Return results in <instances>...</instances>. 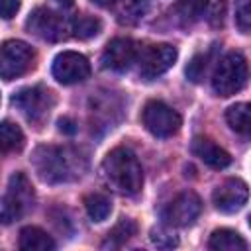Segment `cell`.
Returning <instances> with one entry per match:
<instances>
[{"label": "cell", "instance_id": "44dd1931", "mask_svg": "<svg viewBox=\"0 0 251 251\" xmlns=\"http://www.w3.org/2000/svg\"><path fill=\"white\" fill-rule=\"evenodd\" d=\"M84 208L92 222H104L112 212V200L106 194L94 192L84 198Z\"/></svg>", "mask_w": 251, "mask_h": 251}, {"label": "cell", "instance_id": "f546056e", "mask_svg": "<svg viewBox=\"0 0 251 251\" xmlns=\"http://www.w3.org/2000/svg\"><path fill=\"white\" fill-rule=\"evenodd\" d=\"M57 2H59L61 6H71V4H73V0H57Z\"/></svg>", "mask_w": 251, "mask_h": 251}, {"label": "cell", "instance_id": "52a82bcc", "mask_svg": "<svg viewBox=\"0 0 251 251\" xmlns=\"http://www.w3.org/2000/svg\"><path fill=\"white\" fill-rule=\"evenodd\" d=\"M141 120L147 131L153 133L155 137H171L180 129V124H182L178 112L161 100L147 102L143 108Z\"/></svg>", "mask_w": 251, "mask_h": 251}, {"label": "cell", "instance_id": "ac0fdd59", "mask_svg": "<svg viewBox=\"0 0 251 251\" xmlns=\"http://www.w3.org/2000/svg\"><path fill=\"white\" fill-rule=\"evenodd\" d=\"M226 120L233 131H237L241 135H249L251 118H249V104L247 102H239V104L229 106L226 112Z\"/></svg>", "mask_w": 251, "mask_h": 251}, {"label": "cell", "instance_id": "2e32d148", "mask_svg": "<svg viewBox=\"0 0 251 251\" xmlns=\"http://www.w3.org/2000/svg\"><path fill=\"white\" fill-rule=\"evenodd\" d=\"M208 247L214 251H247V241L237 231L222 227L212 231L208 239Z\"/></svg>", "mask_w": 251, "mask_h": 251}, {"label": "cell", "instance_id": "83f0119b", "mask_svg": "<svg viewBox=\"0 0 251 251\" xmlns=\"http://www.w3.org/2000/svg\"><path fill=\"white\" fill-rule=\"evenodd\" d=\"M76 122L71 120V118H61L59 120V131L61 133H67V135H75L76 133Z\"/></svg>", "mask_w": 251, "mask_h": 251}, {"label": "cell", "instance_id": "d6986e66", "mask_svg": "<svg viewBox=\"0 0 251 251\" xmlns=\"http://www.w3.org/2000/svg\"><path fill=\"white\" fill-rule=\"evenodd\" d=\"M24 147V133L12 122L0 124V153H16Z\"/></svg>", "mask_w": 251, "mask_h": 251}, {"label": "cell", "instance_id": "5b68a950", "mask_svg": "<svg viewBox=\"0 0 251 251\" xmlns=\"http://www.w3.org/2000/svg\"><path fill=\"white\" fill-rule=\"evenodd\" d=\"M33 49L20 39H8L0 45V78L14 80L33 67Z\"/></svg>", "mask_w": 251, "mask_h": 251}, {"label": "cell", "instance_id": "f1b7e54d", "mask_svg": "<svg viewBox=\"0 0 251 251\" xmlns=\"http://www.w3.org/2000/svg\"><path fill=\"white\" fill-rule=\"evenodd\" d=\"M96 6H102V8H108V6H112L116 0H92Z\"/></svg>", "mask_w": 251, "mask_h": 251}, {"label": "cell", "instance_id": "9c48e42d", "mask_svg": "<svg viewBox=\"0 0 251 251\" xmlns=\"http://www.w3.org/2000/svg\"><path fill=\"white\" fill-rule=\"evenodd\" d=\"M200 210L202 202L198 194H194L192 190H184L167 204V208L163 210V220L171 227H186L194 224V220L200 216Z\"/></svg>", "mask_w": 251, "mask_h": 251}, {"label": "cell", "instance_id": "277c9868", "mask_svg": "<svg viewBox=\"0 0 251 251\" xmlns=\"http://www.w3.org/2000/svg\"><path fill=\"white\" fill-rule=\"evenodd\" d=\"M247 82V61L241 53L224 55L212 75V88L218 96H231L239 92Z\"/></svg>", "mask_w": 251, "mask_h": 251}, {"label": "cell", "instance_id": "4fadbf2b", "mask_svg": "<svg viewBox=\"0 0 251 251\" xmlns=\"http://www.w3.org/2000/svg\"><path fill=\"white\" fill-rule=\"evenodd\" d=\"M137 61V45L127 37L112 39L102 53V67L114 73H126Z\"/></svg>", "mask_w": 251, "mask_h": 251}, {"label": "cell", "instance_id": "e0dca14e", "mask_svg": "<svg viewBox=\"0 0 251 251\" xmlns=\"http://www.w3.org/2000/svg\"><path fill=\"white\" fill-rule=\"evenodd\" d=\"M135 231H137V226H135V222L133 220H129V218H122L112 229H110V233H108V237H106V241L102 243V247L104 249H120L122 245H126L133 235H135Z\"/></svg>", "mask_w": 251, "mask_h": 251}, {"label": "cell", "instance_id": "7402d4cb", "mask_svg": "<svg viewBox=\"0 0 251 251\" xmlns=\"http://www.w3.org/2000/svg\"><path fill=\"white\" fill-rule=\"evenodd\" d=\"M208 8V0H178L175 10L182 24H194L198 22Z\"/></svg>", "mask_w": 251, "mask_h": 251}, {"label": "cell", "instance_id": "ffe728a7", "mask_svg": "<svg viewBox=\"0 0 251 251\" xmlns=\"http://www.w3.org/2000/svg\"><path fill=\"white\" fill-rule=\"evenodd\" d=\"M69 27H71V31H73L75 37H78V39H88V37H94V35L100 33L102 24H100V20L94 18V16L78 14V16H75V18L69 22Z\"/></svg>", "mask_w": 251, "mask_h": 251}, {"label": "cell", "instance_id": "484cf974", "mask_svg": "<svg viewBox=\"0 0 251 251\" xmlns=\"http://www.w3.org/2000/svg\"><path fill=\"white\" fill-rule=\"evenodd\" d=\"M149 0H129L127 8H124V14H127V22H135L139 18H143V14L147 12Z\"/></svg>", "mask_w": 251, "mask_h": 251}, {"label": "cell", "instance_id": "5bb4252c", "mask_svg": "<svg viewBox=\"0 0 251 251\" xmlns=\"http://www.w3.org/2000/svg\"><path fill=\"white\" fill-rule=\"evenodd\" d=\"M190 149L200 161H204L212 169H226L231 163L229 153L208 137H194Z\"/></svg>", "mask_w": 251, "mask_h": 251}, {"label": "cell", "instance_id": "7c38bea8", "mask_svg": "<svg viewBox=\"0 0 251 251\" xmlns=\"http://www.w3.org/2000/svg\"><path fill=\"white\" fill-rule=\"evenodd\" d=\"M247 196H249V190L241 178H227L220 186H216L212 194V202L216 210L224 214H235L245 206Z\"/></svg>", "mask_w": 251, "mask_h": 251}, {"label": "cell", "instance_id": "4316f807", "mask_svg": "<svg viewBox=\"0 0 251 251\" xmlns=\"http://www.w3.org/2000/svg\"><path fill=\"white\" fill-rule=\"evenodd\" d=\"M20 10V0H0V18L10 20Z\"/></svg>", "mask_w": 251, "mask_h": 251}, {"label": "cell", "instance_id": "6da1fadb", "mask_svg": "<svg viewBox=\"0 0 251 251\" xmlns=\"http://www.w3.org/2000/svg\"><path fill=\"white\" fill-rule=\"evenodd\" d=\"M37 176L49 184L73 182L80 178L88 167L86 157L69 145H41L31 155Z\"/></svg>", "mask_w": 251, "mask_h": 251}, {"label": "cell", "instance_id": "8992f818", "mask_svg": "<svg viewBox=\"0 0 251 251\" xmlns=\"http://www.w3.org/2000/svg\"><path fill=\"white\" fill-rule=\"evenodd\" d=\"M53 104V92L41 84L22 88L12 96V106L20 110V114L29 122H41L43 118H47Z\"/></svg>", "mask_w": 251, "mask_h": 251}, {"label": "cell", "instance_id": "d4e9b609", "mask_svg": "<svg viewBox=\"0 0 251 251\" xmlns=\"http://www.w3.org/2000/svg\"><path fill=\"white\" fill-rule=\"evenodd\" d=\"M235 22H237V27L243 33H249V24H251L249 0H237L235 2Z\"/></svg>", "mask_w": 251, "mask_h": 251}, {"label": "cell", "instance_id": "8fae6325", "mask_svg": "<svg viewBox=\"0 0 251 251\" xmlns=\"http://www.w3.org/2000/svg\"><path fill=\"white\" fill-rule=\"evenodd\" d=\"M51 73L61 84H76L90 75V63L76 51H63L55 57Z\"/></svg>", "mask_w": 251, "mask_h": 251}, {"label": "cell", "instance_id": "603a6c76", "mask_svg": "<svg viewBox=\"0 0 251 251\" xmlns=\"http://www.w3.org/2000/svg\"><path fill=\"white\" fill-rule=\"evenodd\" d=\"M210 57H212V51H208V53H196L190 59V63L186 65V71H184L186 76H188V80L200 82L204 78L206 69H208V63H210Z\"/></svg>", "mask_w": 251, "mask_h": 251}, {"label": "cell", "instance_id": "9a60e30c", "mask_svg": "<svg viewBox=\"0 0 251 251\" xmlns=\"http://www.w3.org/2000/svg\"><path fill=\"white\" fill-rule=\"evenodd\" d=\"M18 245L24 251H51V249H55L53 237L47 231H43L41 227H35V226H27L20 231Z\"/></svg>", "mask_w": 251, "mask_h": 251}, {"label": "cell", "instance_id": "cb8c5ba5", "mask_svg": "<svg viewBox=\"0 0 251 251\" xmlns=\"http://www.w3.org/2000/svg\"><path fill=\"white\" fill-rule=\"evenodd\" d=\"M151 243L159 249H173L178 245V237L169 227H153L151 229Z\"/></svg>", "mask_w": 251, "mask_h": 251}, {"label": "cell", "instance_id": "ba28073f", "mask_svg": "<svg viewBox=\"0 0 251 251\" xmlns=\"http://www.w3.org/2000/svg\"><path fill=\"white\" fill-rule=\"evenodd\" d=\"M25 27L29 33H33L43 41H61L67 37V31H71L69 20H65L61 14L49 8L33 10L25 22Z\"/></svg>", "mask_w": 251, "mask_h": 251}, {"label": "cell", "instance_id": "30bf717a", "mask_svg": "<svg viewBox=\"0 0 251 251\" xmlns=\"http://www.w3.org/2000/svg\"><path fill=\"white\" fill-rule=\"evenodd\" d=\"M176 49L173 45L161 43V45H151L143 51L139 59V76L143 80H155L163 73H167L175 61H176Z\"/></svg>", "mask_w": 251, "mask_h": 251}, {"label": "cell", "instance_id": "7a4b0ae2", "mask_svg": "<svg viewBox=\"0 0 251 251\" xmlns=\"http://www.w3.org/2000/svg\"><path fill=\"white\" fill-rule=\"evenodd\" d=\"M102 173L106 180L126 196H135L143 186V169L135 153L127 147L112 149L102 161Z\"/></svg>", "mask_w": 251, "mask_h": 251}, {"label": "cell", "instance_id": "3957f363", "mask_svg": "<svg viewBox=\"0 0 251 251\" xmlns=\"http://www.w3.org/2000/svg\"><path fill=\"white\" fill-rule=\"evenodd\" d=\"M33 186L24 173H14L8 180V188L0 198V224L8 226L22 220L33 208Z\"/></svg>", "mask_w": 251, "mask_h": 251}]
</instances>
